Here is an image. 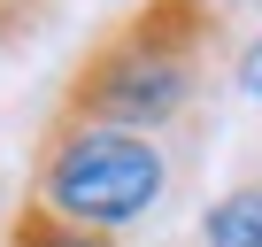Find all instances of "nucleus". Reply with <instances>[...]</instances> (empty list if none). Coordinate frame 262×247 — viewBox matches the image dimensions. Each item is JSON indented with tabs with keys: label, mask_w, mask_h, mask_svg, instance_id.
Listing matches in <instances>:
<instances>
[{
	"label": "nucleus",
	"mask_w": 262,
	"mask_h": 247,
	"mask_svg": "<svg viewBox=\"0 0 262 247\" xmlns=\"http://www.w3.org/2000/svg\"><path fill=\"white\" fill-rule=\"evenodd\" d=\"M216 39H224V0H131L70 62L54 116L155 139V132L193 116Z\"/></svg>",
	"instance_id": "nucleus-1"
},
{
	"label": "nucleus",
	"mask_w": 262,
	"mask_h": 247,
	"mask_svg": "<svg viewBox=\"0 0 262 247\" xmlns=\"http://www.w3.org/2000/svg\"><path fill=\"white\" fill-rule=\"evenodd\" d=\"M8 247H116V232H85V224H70V216L24 201V209L8 216Z\"/></svg>",
	"instance_id": "nucleus-3"
},
{
	"label": "nucleus",
	"mask_w": 262,
	"mask_h": 247,
	"mask_svg": "<svg viewBox=\"0 0 262 247\" xmlns=\"http://www.w3.org/2000/svg\"><path fill=\"white\" fill-rule=\"evenodd\" d=\"M208 247H262V178L254 186H231L208 209Z\"/></svg>",
	"instance_id": "nucleus-4"
},
{
	"label": "nucleus",
	"mask_w": 262,
	"mask_h": 247,
	"mask_svg": "<svg viewBox=\"0 0 262 247\" xmlns=\"http://www.w3.org/2000/svg\"><path fill=\"white\" fill-rule=\"evenodd\" d=\"M170 193V155L162 139L139 132H100V123H62L47 116L39 155H31V201L85 224V232H123Z\"/></svg>",
	"instance_id": "nucleus-2"
},
{
	"label": "nucleus",
	"mask_w": 262,
	"mask_h": 247,
	"mask_svg": "<svg viewBox=\"0 0 262 247\" xmlns=\"http://www.w3.org/2000/svg\"><path fill=\"white\" fill-rule=\"evenodd\" d=\"M231 85H239L247 100H262V31L239 39V54H231Z\"/></svg>",
	"instance_id": "nucleus-5"
}]
</instances>
